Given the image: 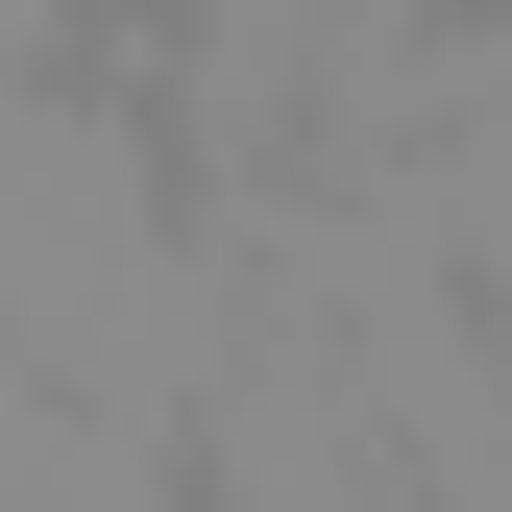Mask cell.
Returning <instances> with one entry per match:
<instances>
[{"label": "cell", "instance_id": "obj_1", "mask_svg": "<svg viewBox=\"0 0 512 512\" xmlns=\"http://www.w3.org/2000/svg\"><path fill=\"white\" fill-rule=\"evenodd\" d=\"M49 25H74V0H0V98H25V74H49Z\"/></svg>", "mask_w": 512, "mask_h": 512}]
</instances>
